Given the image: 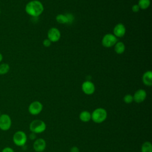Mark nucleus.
Returning <instances> with one entry per match:
<instances>
[{
	"label": "nucleus",
	"mask_w": 152,
	"mask_h": 152,
	"mask_svg": "<svg viewBox=\"0 0 152 152\" xmlns=\"http://www.w3.org/2000/svg\"><path fill=\"white\" fill-rule=\"evenodd\" d=\"M44 11V7L42 3L38 0H32L29 1L25 7L26 12L33 17L40 15Z\"/></svg>",
	"instance_id": "nucleus-1"
},
{
	"label": "nucleus",
	"mask_w": 152,
	"mask_h": 152,
	"mask_svg": "<svg viewBox=\"0 0 152 152\" xmlns=\"http://www.w3.org/2000/svg\"><path fill=\"white\" fill-rule=\"evenodd\" d=\"M107 116V111L102 107L96 108L91 113V119L96 124H101L106 119Z\"/></svg>",
	"instance_id": "nucleus-2"
},
{
	"label": "nucleus",
	"mask_w": 152,
	"mask_h": 152,
	"mask_svg": "<svg viewBox=\"0 0 152 152\" xmlns=\"http://www.w3.org/2000/svg\"><path fill=\"white\" fill-rule=\"evenodd\" d=\"M29 128L31 132L35 134H41L46 130V124L42 120L35 119L30 122Z\"/></svg>",
	"instance_id": "nucleus-3"
},
{
	"label": "nucleus",
	"mask_w": 152,
	"mask_h": 152,
	"mask_svg": "<svg viewBox=\"0 0 152 152\" xmlns=\"http://www.w3.org/2000/svg\"><path fill=\"white\" fill-rule=\"evenodd\" d=\"M12 141L17 146L23 147L27 141V136L24 131H17L13 135Z\"/></svg>",
	"instance_id": "nucleus-4"
},
{
	"label": "nucleus",
	"mask_w": 152,
	"mask_h": 152,
	"mask_svg": "<svg viewBox=\"0 0 152 152\" xmlns=\"http://www.w3.org/2000/svg\"><path fill=\"white\" fill-rule=\"evenodd\" d=\"M118 42V38L112 33H107L103 36L102 39V44L105 48H111L114 46Z\"/></svg>",
	"instance_id": "nucleus-5"
},
{
	"label": "nucleus",
	"mask_w": 152,
	"mask_h": 152,
	"mask_svg": "<svg viewBox=\"0 0 152 152\" xmlns=\"http://www.w3.org/2000/svg\"><path fill=\"white\" fill-rule=\"evenodd\" d=\"M12 125V120L10 115L3 113L0 115V129L4 131L9 130Z\"/></svg>",
	"instance_id": "nucleus-6"
},
{
	"label": "nucleus",
	"mask_w": 152,
	"mask_h": 152,
	"mask_svg": "<svg viewBox=\"0 0 152 152\" xmlns=\"http://www.w3.org/2000/svg\"><path fill=\"white\" fill-rule=\"evenodd\" d=\"M43 110V104L39 101H34L31 102L28 107V112L32 115H37L41 113Z\"/></svg>",
	"instance_id": "nucleus-7"
},
{
	"label": "nucleus",
	"mask_w": 152,
	"mask_h": 152,
	"mask_svg": "<svg viewBox=\"0 0 152 152\" xmlns=\"http://www.w3.org/2000/svg\"><path fill=\"white\" fill-rule=\"evenodd\" d=\"M61 38V32L56 27L50 28L48 31V39L51 42H56Z\"/></svg>",
	"instance_id": "nucleus-8"
},
{
	"label": "nucleus",
	"mask_w": 152,
	"mask_h": 152,
	"mask_svg": "<svg viewBox=\"0 0 152 152\" xmlns=\"http://www.w3.org/2000/svg\"><path fill=\"white\" fill-rule=\"evenodd\" d=\"M81 88L83 93L87 95H91L95 91V86L91 81H86L83 83Z\"/></svg>",
	"instance_id": "nucleus-9"
},
{
	"label": "nucleus",
	"mask_w": 152,
	"mask_h": 152,
	"mask_svg": "<svg viewBox=\"0 0 152 152\" xmlns=\"http://www.w3.org/2000/svg\"><path fill=\"white\" fill-rule=\"evenodd\" d=\"M46 147V141L43 138H37L33 142V147L36 152H43Z\"/></svg>",
	"instance_id": "nucleus-10"
},
{
	"label": "nucleus",
	"mask_w": 152,
	"mask_h": 152,
	"mask_svg": "<svg viewBox=\"0 0 152 152\" xmlns=\"http://www.w3.org/2000/svg\"><path fill=\"white\" fill-rule=\"evenodd\" d=\"M147 97V93L144 89L137 90L133 95L134 101L137 103L144 102Z\"/></svg>",
	"instance_id": "nucleus-11"
},
{
	"label": "nucleus",
	"mask_w": 152,
	"mask_h": 152,
	"mask_svg": "<svg viewBox=\"0 0 152 152\" xmlns=\"http://www.w3.org/2000/svg\"><path fill=\"white\" fill-rule=\"evenodd\" d=\"M113 33L117 38L122 37L126 33V28L122 23H118L114 27Z\"/></svg>",
	"instance_id": "nucleus-12"
},
{
	"label": "nucleus",
	"mask_w": 152,
	"mask_h": 152,
	"mask_svg": "<svg viewBox=\"0 0 152 152\" xmlns=\"http://www.w3.org/2000/svg\"><path fill=\"white\" fill-rule=\"evenodd\" d=\"M143 83L147 86H151L152 85V72L147 71L145 72L142 77Z\"/></svg>",
	"instance_id": "nucleus-13"
},
{
	"label": "nucleus",
	"mask_w": 152,
	"mask_h": 152,
	"mask_svg": "<svg viewBox=\"0 0 152 152\" xmlns=\"http://www.w3.org/2000/svg\"><path fill=\"white\" fill-rule=\"evenodd\" d=\"M91 118V113L87 110H83L79 115V119L83 122H89Z\"/></svg>",
	"instance_id": "nucleus-14"
},
{
	"label": "nucleus",
	"mask_w": 152,
	"mask_h": 152,
	"mask_svg": "<svg viewBox=\"0 0 152 152\" xmlns=\"http://www.w3.org/2000/svg\"><path fill=\"white\" fill-rule=\"evenodd\" d=\"M114 50L117 54H122L125 52V46L122 42H117L114 45Z\"/></svg>",
	"instance_id": "nucleus-15"
},
{
	"label": "nucleus",
	"mask_w": 152,
	"mask_h": 152,
	"mask_svg": "<svg viewBox=\"0 0 152 152\" xmlns=\"http://www.w3.org/2000/svg\"><path fill=\"white\" fill-rule=\"evenodd\" d=\"M10 69V66L7 63H1L0 64V75L7 74Z\"/></svg>",
	"instance_id": "nucleus-16"
},
{
	"label": "nucleus",
	"mask_w": 152,
	"mask_h": 152,
	"mask_svg": "<svg viewBox=\"0 0 152 152\" xmlns=\"http://www.w3.org/2000/svg\"><path fill=\"white\" fill-rule=\"evenodd\" d=\"M141 152H152V144L150 141L144 142L141 148Z\"/></svg>",
	"instance_id": "nucleus-17"
},
{
	"label": "nucleus",
	"mask_w": 152,
	"mask_h": 152,
	"mask_svg": "<svg viewBox=\"0 0 152 152\" xmlns=\"http://www.w3.org/2000/svg\"><path fill=\"white\" fill-rule=\"evenodd\" d=\"M138 5L139 6L140 9L146 10L150 5V0H139Z\"/></svg>",
	"instance_id": "nucleus-18"
},
{
	"label": "nucleus",
	"mask_w": 152,
	"mask_h": 152,
	"mask_svg": "<svg viewBox=\"0 0 152 152\" xmlns=\"http://www.w3.org/2000/svg\"><path fill=\"white\" fill-rule=\"evenodd\" d=\"M56 20L60 24H68V18L66 14H58L56 16Z\"/></svg>",
	"instance_id": "nucleus-19"
},
{
	"label": "nucleus",
	"mask_w": 152,
	"mask_h": 152,
	"mask_svg": "<svg viewBox=\"0 0 152 152\" xmlns=\"http://www.w3.org/2000/svg\"><path fill=\"white\" fill-rule=\"evenodd\" d=\"M124 102L126 104H129V103H131L133 101H134V99H133V96L130 94H126L124 97V99H123Z\"/></svg>",
	"instance_id": "nucleus-20"
},
{
	"label": "nucleus",
	"mask_w": 152,
	"mask_h": 152,
	"mask_svg": "<svg viewBox=\"0 0 152 152\" xmlns=\"http://www.w3.org/2000/svg\"><path fill=\"white\" fill-rule=\"evenodd\" d=\"M66 15L68 18V24H70V23H72V21H74V19L73 15L71 14H69V13L66 14Z\"/></svg>",
	"instance_id": "nucleus-21"
},
{
	"label": "nucleus",
	"mask_w": 152,
	"mask_h": 152,
	"mask_svg": "<svg viewBox=\"0 0 152 152\" xmlns=\"http://www.w3.org/2000/svg\"><path fill=\"white\" fill-rule=\"evenodd\" d=\"M51 43L52 42L47 38V39H45L43 41V45H44V46L45 47H49L50 45H51Z\"/></svg>",
	"instance_id": "nucleus-22"
},
{
	"label": "nucleus",
	"mask_w": 152,
	"mask_h": 152,
	"mask_svg": "<svg viewBox=\"0 0 152 152\" xmlns=\"http://www.w3.org/2000/svg\"><path fill=\"white\" fill-rule=\"evenodd\" d=\"M131 10L132 11L134 12H137L139 11V10H140V7L138 5V4H134L132 6V8H131Z\"/></svg>",
	"instance_id": "nucleus-23"
},
{
	"label": "nucleus",
	"mask_w": 152,
	"mask_h": 152,
	"mask_svg": "<svg viewBox=\"0 0 152 152\" xmlns=\"http://www.w3.org/2000/svg\"><path fill=\"white\" fill-rule=\"evenodd\" d=\"M1 152H15V151H14V150L11 147H4L2 150Z\"/></svg>",
	"instance_id": "nucleus-24"
},
{
	"label": "nucleus",
	"mask_w": 152,
	"mask_h": 152,
	"mask_svg": "<svg viewBox=\"0 0 152 152\" xmlns=\"http://www.w3.org/2000/svg\"><path fill=\"white\" fill-rule=\"evenodd\" d=\"M70 152H80V150L77 146H73L71 148Z\"/></svg>",
	"instance_id": "nucleus-25"
},
{
	"label": "nucleus",
	"mask_w": 152,
	"mask_h": 152,
	"mask_svg": "<svg viewBox=\"0 0 152 152\" xmlns=\"http://www.w3.org/2000/svg\"><path fill=\"white\" fill-rule=\"evenodd\" d=\"M29 138L31 140H34L36 139V134L31 132L30 135H29Z\"/></svg>",
	"instance_id": "nucleus-26"
},
{
	"label": "nucleus",
	"mask_w": 152,
	"mask_h": 152,
	"mask_svg": "<svg viewBox=\"0 0 152 152\" xmlns=\"http://www.w3.org/2000/svg\"><path fill=\"white\" fill-rule=\"evenodd\" d=\"M2 59H3V55H2V54L0 52V63L2 61Z\"/></svg>",
	"instance_id": "nucleus-27"
},
{
	"label": "nucleus",
	"mask_w": 152,
	"mask_h": 152,
	"mask_svg": "<svg viewBox=\"0 0 152 152\" xmlns=\"http://www.w3.org/2000/svg\"><path fill=\"white\" fill-rule=\"evenodd\" d=\"M1 9H0V15H1Z\"/></svg>",
	"instance_id": "nucleus-28"
},
{
	"label": "nucleus",
	"mask_w": 152,
	"mask_h": 152,
	"mask_svg": "<svg viewBox=\"0 0 152 152\" xmlns=\"http://www.w3.org/2000/svg\"><path fill=\"white\" fill-rule=\"evenodd\" d=\"M1 115V113H0V115Z\"/></svg>",
	"instance_id": "nucleus-29"
}]
</instances>
